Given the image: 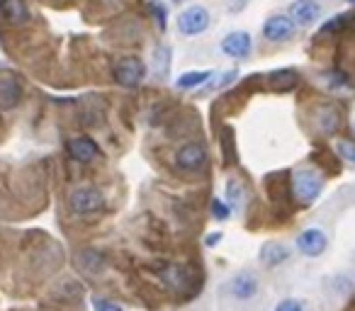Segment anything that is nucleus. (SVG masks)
<instances>
[{"label": "nucleus", "instance_id": "1a4fd4ad", "mask_svg": "<svg viewBox=\"0 0 355 311\" xmlns=\"http://www.w3.org/2000/svg\"><path fill=\"white\" fill-rule=\"evenodd\" d=\"M251 34L248 32H232V34H227L224 39H221V51L227 54V57L232 59H246L248 54H251Z\"/></svg>", "mask_w": 355, "mask_h": 311}, {"label": "nucleus", "instance_id": "0eeeda50", "mask_svg": "<svg viewBox=\"0 0 355 311\" xmlns=\"http://www.w3.org/2000/svg\"><path fill=\"white\" fill-rule=\"evenodd\" d=\"M290 17L297 27H309L321 17V6L316 0H294L290 6Z\"/></svg>", "mask_w": 355, "mask_h": 311}, {"label": "nucleus", "instance_id": "dca6fc26", "mask_svg": "<svg viewBox=\"0 0 355 311\" xmlns=\"http://www.w3.org/2000/svg\"><path fill=\"white\" fill-rule=\"evenodd\" d=\"M290 258V250L285 248L283 243H265L261 248V263L263 265H268V268H278V265H283L285 261Z\"/></svg>", "mask_w": 355, "mask_h": 311}, {"label": "nucleus", "instance_id": "2eb2a0df", "mask_svg": "<svg viewBox=\"0 0 355 311\" xmlns=\"http://www.w3.org/2000/svg\"><path fill=\"white\" fill-rule=\"evenodd\" d=\"M341 112L334 108V105H324V108L316 110V127L324 134H336L341 129Z\"/></svg>", "mask_w": 355, "mask_h": 311}, {"label": "nucleus", "instance_id": "5701e85b", "mask_svg": "<svg viewBox=\"0 0 355 311\" xmlns=\"http://www.w3.org/2000/svg\"><path fill=\"white\" fill-rule=\"evenodd\" d=\"M229 212H232V207H229L227 202H221V199H212V214H214L219 221L229 219Z\"/></svg>", "mask_w": 355, "mask_h": 311}, {"label": "nucleus", "instance_id": "20e7f679", "mask_svg": "<svg viewBox=\"0 0 355 311\" xmlns=\"http://www.w3.org/2000/svg\"><path fill=\"white\" fill-rule=\"evenodd\" d=\"M210 12L202 6H190L178 15V32L185 37H197L210 27Z\"/></svg>", "mask_w": 355, "mask_h": 311}, {"label": "nucleus", "instance_id": "6ab92c4d", "mask_svg": "<svg viewBox=\"0 0 355 311\" xmlns=\"http://www.w3.org/2000/svg\"><path fill=\"white\" fill-rule=\"evenodd\" d=\"M78 268L85 270L88 275H100L105 268V261H103V255L95 253V250H83V253L78 255Z\"/></svg>", "mask_w": 355, "mask_h": 311}, {"label": "nucleus", "instance_id": "412c9836", "mask_svg": "<svg viewBox=\"0 0 355 311\" xmlns=\"http://www.w3.org/2000/svg\"><path fill=\"white\" fill-rule=\"evenodd\" d=\"M243 199H246V190L239 180H229L227 183V202L232 210H241L243 207Z\"/></svg>", "mask_w": 355, "mask_h": 311}, {"label": "nucleus", "instance_id": "f8f14e48", "mask_svg": "<svg viewBox=\"0 0 355 311\" xmlns=\"http://www.w3.org/2000/svg\"><path fill=\"white\" fill-rule=\"evenodd\" d=\"M229 292H232L236 299H253L258 294V277L253 272H239L229 280Z\"/></svg>", "mask_w": 355, "mask_h": 311}, {"label": "nucleus", "instance_id": "f3484780", "mask_svg": "<svg viewBox=\"0 0 355 311\" xmlns=\"http://www.w3.org/2000/svg\"><path fill=\"white\" fill-rule=\"evenodd\" d=\"M297 71L292 68H280V71L270 73V88H275L278 92H287L297 86Z\"/></svg>", "mask_w": 355, "mask_h": 311}, {"label": "nucleus", "instance_id": "aec40b11", "mask_svg": "<svg viewBox=\"0 0 355 311\" xmlns=\"http://www.w3.org/2000/svg\"><path fill=\"white\" fill-rule=\"evenodd\" d=\"M212 76H214L212 71H187V73H183L178 81H175V86L183 88V90H192V88L205 86Z\"/></svg>", "mask_w": 355, "mask_h": 311}, {"label": "nucleus", "instance_id": "7ed1b4c3", "mask_svg": "<svg viewBox=\"0 0 355 311\" xmlns=\"http://www.w3.org/2000/svg\"><path fill=\"white\" fill-rule=\"evenodd\" d=\"M112 73H114V81H117L119 86L136 88V86H141V81L146 78V63L136 57H124L114 63Z\"/></svg>", "mask_w": 355, "mask_h": 311}, {"label": "nucleus", "instance_id": "b1692460", "mask_svg": "<svg viewBox=\"0 0 355 311\" xmlns=\"http://www.w3.org/2000/svg\"><path fill=\"white\" fill-rule=\"evenodd\" d=\"M93 306H95V311H122V306H117L110 299H103V297H95Z\"/></svg>", "mask_w": 355, "mask_h": 311}, {"label": "nucleus", "instance_id": "423d86ee", "mask_svg": "<svg viewBox=\"0 0 355 311\" xmlns=\"http://www.w3.org/2000/svg\"><path fill=\"white\" fill-rule=\"evenodd\" d=\"M329 245V239L321 229H304L302 234L297 236V248L299 253H304L307 258H316L321 255Z\"/></svg>", "mask_w": 355, "mask_h": 311}, {"label": "nucleus", "instance_id": "c85d7f7f", "mask_svg": "<svg viewBox=\"0 0 355 311\" xmlns=\"http://www.w3.org/2000/svg\"><path fill=\"white\" fill-rule=\"evenodd\" d=\"M207 245H216V243H221V234L216 231V234H212V236H207V241H205Z\"/></svg>", "mask_w": 355, "mask_h": 311}, {"label": "nucleus", "instance_id": "7c9ffc66", "mask_svg": "<svg viewBox=\"0 0 355 311\" xmlns=\"http://www.w3.org/2000/svg\"><path fill=\"white\" fill-rule=\"evenodd\" d=\"M353 129H355V122H353Z\"/></svg>", "mask_w": 355, "mask_h": 311}, {"label": "nucleus", "instance_id": "4468645a", "mask_svg": "<svg viewBox=\"0 0 355 311\" xmlns=\"http://www.w3.org/2000/svg\"><path fill=\"white\" fill-rule=\"evenodd\" d=\"M0 10L10 25H25L30 22V8L25 0H0Z\"/></svg>", "mask_w": 355, "mask_h": 311}, {"label": "nucleus", "instance_id": "a878e982", "mask_svg": "<svg viewBox=\"0 0 355 311\" xmlns=\"http://www.w3.org/2000/svg\"><path fill=\"white\" fill-rule=\"evenodd\" d=\"M151 12H154L156 22H159L161 30H165V8L161 3H151Z\"/></svg>", "mask_w": 355, "mask_h": 311}, {"label": "nucleus", "instance_id": "a211bd4d", "mask_svg": "<svg viewBox=\"0 0 355 311\" xmlns=\"http://www.w3.org/2000/svg\"><path fill=\"white\" fill-rule=\"evenodd\" d=\"M170 46L165 44H159L154 49V61H151V68H154V73L159 78H165L170 73Z\"/></svg>", "mask_w": 355, "mask_h": 311}, {"label": "nucleus", "instance_id": "f03ea898", "mask_svg": "<svg viewBox=\"0 0 355 311\" xmlns=\"http://www.w3.org/2000/svg\"><path fill=\"white\" fill-rule=\"evenodd\" d=\"M324 190V180L314 170H297L292 175V194L302 204H314Z\"/></svg>", "mask_w": 355, "mask_h": 311}, {"label": "nucleus", "instance_id": "393cba45", "mask_svg": "<svg viewBox=\"0 0 355 311\" xmlns=\"http://www.w3.org/2000/svg\"><path fill=\"white\" fill-rule=\"evenodd\" d=\"M275 311H304V306H302V301H297V299H285L275 306Z\"/></svg>", "mask_w": 355, "mask_h": 311}, {"label": "nucleus", "instance_id": "4be33fe9", "mask_svg": "<svg viewBox=\"0 0 355 311\" xmlns=\"http://www.w3.org/2000/svg\"><path fill=\"white\" fill-rule=\"evenodd\" d=\"M336 153H338L345 163L355 168V143L353 141H336Z\"/></svg>", "mask_w": 355, "mask_h": 311}, {"label": "nucleus", "instance_id": "bb28decb", "mask_svg": "<svg viewBox=\"0 0 355 311\" xmlns=\"http://www.w3.org/2000/svg\"><path fill=\"white\" fill-rule=\"evenodd\" d=\"M343 20H345V15H336V17H331V22H326V25L321 27V32H336V30H341V25H343Z\"/></svg>", "mask_w": 355, "mask_h": 311}, {"label": "nucleus", "instance_id": "6e6552de", "mask_svg": "<svg viewBox=\"0 0 355 311\" xmlns=\"http://www.w3.org/2000/svg\"><path fill=\"white\" fill-rule=\"evenodd\" d=\"M294 30H297V25H294L290 15H275L263 25V34L270 41H287L294 34Z\"/></svg>", "mask_w": 355, "mask_h": 311}, {"label": "nucleus", "instance_id": "9d476101", "mask_svg": "<svg viewBox=\"0 0 355 311\" xmlns=\"http://www.w3.org/2000/svg\"><path fill=\"white\" fill-rule=\"evenodd\" d=\"M22 100V86L15 76H0V110H15Z\"/></svg>", "mask_w": 355, "mask_h": 311}, {"label": "nucleus", "instance_id": "cd10ccee", "mask_svg": "<svg viewBox=\"0 0 355 311\" xmlns=\"http://www.w3.org/2000/svg\"><path fill=\"white\" fill-rule=\"evenodd\" d=\"M236 76H239L236 71H229V73H224V78H221V81L216 83V88H224V86H229V83H232V81H234V78H236Z\"/></svg>", "mask_w": 355, "mask_h": 311}, {"label": "nucleus", "instance_id": "39448f33", "mask_svg": "<svg viewBox=\"0 0 355 311\" xmlns=\"http://www.w3.org/2000/svg\"><path fill=\"white\" fill-rule=\"evenodd\" d=\"M175 163H178V168H181V170H187V173L200 170L202 165L207 163L205 143L190 141V143H185V146H181V148H178V153H175Z\"/></svg>", "mask_w": 355, "mask_h": 311}, {"label": "nucleus", "instance_id": "c756f323", "mask_svg": "<svg viewBox=\"0 0 355 311\" xmlns=\"http://www.w3.org/2000/svg\"><path fill=\"white\" fill-rule=\"evenodd\" d=\"M348 3H353V6H355V0H348Z\"/></svg>", "mask_w": 355, "mask_h": 311}, {"label": "nucleus", "instance_id": "9b49d317", "mask_svg": "<svg viewBox=\"0 0 355 311\" xmlns=\"http://www.w3.org/2000/svg\"><path fill=\"white\" fill-rule=\"evenodd\" d=\"M68 156H71L73 161H81V163H90V161H95L100 156V148L93 139L78 137L68 141Z\"/></svg>", "mask_w": 355, "mask_h": 311}, {"label": "nucleus", "instance_id": "ddd939ff", "mask_svg": "<svg viewBox=\"0 0 355 311\" xmlns=\"http://www.w3.org/2000/svg\"><path fill=\"white\" fill-rule=\"evenodd\" d=\"M161 280H163V285H168L170 290L185 292L187 287H190V272L183 265H165L163 270H161Z\"/></svg>", "mask_w": 355, "mask_h": 311}, {"label": "nucleus", "instance_id": "f257e3e1", "mask_svg": "<svg viewBox=\"0 0 355 311\" xmlns=\"http://www.w3.org/2000/svg\"><path fill=\"white\" fill-rule=\"evenodd\" d=\"M68 210L76 217H90L95 212L105 210V197L93 185H81L68 194Z\"/></svg>", "mask_w": 355, "mask_h": 311}]
</instances>
